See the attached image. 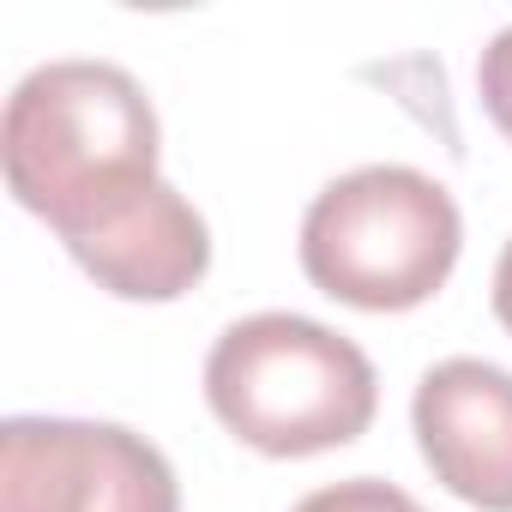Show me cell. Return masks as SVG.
Returning <instances> with one entry per match:
<instances>
[{"instance_id": "1", "label": "cell", "mask_w": 512, "mask_h": 512, "mask_svg": "<svg viewBox=\"0 0 512 512\" xmlns=\"http://www.w3.org/2000/svg\"><path fill=\"white\" fill-rule=\"evenodd\" d=\"M157 145V109L115 61L25 73L0 121L13 199L121 302H175L211 272V229L157 175Z\"/></svg>"}, {"instance_id": "2", "label": "cell", "mask_w": 512, "mask_h": 512, "mask_svg": "<svg viewBox=\"0 0 512 512\" xmlns=\"http://www.w3.org/2000/svg\"><path fill=\"white\" fill-rule=\"evenodd\" d=\"M211 416L266 458H314L368 434L380 410L374 362L308 314H247L205 356Z\"/></svg>"}, {"instance_id": "3", "label": "cell", "mask_w": 512, "mask_h": 512, "mask_svg": "<svg viewBox=\"0 0 512 512\" xmlns=\"http://www.w3.org/2000/svg\"><path fill=\"white\" fill-rule=\"evenodd\" d=\"M464 217L458 199L410 169L368 163L314 193L302 217V272L320 296L362 314L422 308L458 266Z\"/></svg>"}, {"instance_id": "4", "label": "cell", "mask_w": 512, "mask_h": 512, "mask_svg": "<svg viewBox=\"0 0 512 512\" xmlns=\"http://www.w3.org/2000/svg\"><path fill=\"white\" fill-rule=\"evenodd\" d=\"M0 512H181V482L169 458L121 422L7 416Z\"/></svg>"}, {"instance_id": "5", "label": "cell", "mask_w": 512, "mask_h": 512, "mask_svg": "<svg viewBox=\"0 0 512 512\" xmlns=\"http://www.w3.org/2000/svg\"><path fill=\"white\" fill-rule=\"evenodd\" d=\"M422 464L446 494L482 512H512V374L482 356H446L410 398Z\"/></svg>"}, {"instance_id": "6", "label": "cell", "mask_w": 512, "mask_h": 512, "mask_svg": "<svg viewBox=\"0 0 512 512\" xmlns=\"http://www.w3.org/2000/svg\"><path fill=\"white\" fill-rule=\"evenodd\" d=\"M290 512H422L398 482H380V476H350V482H332V488H314L308 500H296Z\"/></svg>"}, {"instance_id": "7", "label": "cell", "mask_w": 512, "mask_h": 512, "mask_svg": "<svg viewBox=\"0 0 512 512\" xmlns=\"http://www.w3.org/2000/svg\"><path fill=\"white\" fill-rule=\"evenodd\" d=\"M476 97H482L488 121L512 139V25L488 37V49L476 61Z\"/></svg>"}, {"instance_id": "8", "label": "cell", "mask_w": 512, "mask_h": 512, "mask_svg": "<svg viewBox=\"0 0 512 512\" xmlns=\"http://www.w3.org/2000/svg\"><path fill=\"white\" fill-rule=\"evenodd\" d=\"M494 314H500V326L512 332V241H506L500 266H494Z\"/></svg>"}]
</instances>
